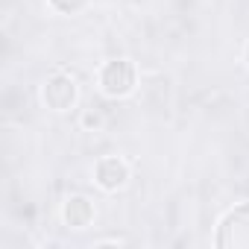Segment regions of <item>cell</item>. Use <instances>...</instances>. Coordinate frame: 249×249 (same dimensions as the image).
<instances>
[{
	"mask_svg": "<svg viewBox=\"0 0 249 249\" xmlns=\"http://www.w3.org/2000/svg\"><path fill=\"white\" fill-rule=\"evenodd\" d=\"M135 88V65L129 59H111L100 68V91L106 97H126Z\"/></svg>",
	"mask_w": 249,
	"mask_h": 249,
	"instance_id": "obj_1",
	"label": "cell"
},
{
	"mask_svg": "<svg viewBox=\"0 0 249 249\" xmlns=\"http://www.w3.org/2000/svg\"><path fill=\"white\" fill-rule=\"evenodd\" d=\"M217 246H246L249 249V202L231 208L220 220Z\"/></svg>",
	"mask_w": 249,
	"mask_h": 249,
	"instance_id": "obj_2",
	"label": "cell"
},
{
	"mask_svg": "<svg viewBox=\"0 0 249 249\" xmlns=\"http://www.w3.org/2000/svg\"><path fill=\"white\" fill-rule=\"evenodd\" d=\"M76 97H79V88H76V79L73 76H65V73H56L44 82L41 88V100L47 108L53 111H68L76 106Z\"/></svg>",
	"mask_w": 249,
	"mask_h": 249,
	"instance_id": "obj_3",
	"label": "cell"
},
{
	"mask_svg": "<svg viewBox=\"0 0 249 249\" xmlns=\"http://www.w3.org/2000/svg\"><path fill=\"white\" fill-rule=\"evenodd\" d=\"M94 182L103 188V191H120L123 185L129 182V164L123 161L120 156H103L97 159L94 164Z\"/></svg>",
	"mask_w": 249,
	"mask_h": 249,
	"instance_id": "obj_4",
	"label": "cell"
},
{
	"mask_svg": "<svg viewBox=\"0 0 249 249\" xmlns=\"http://www.w3.org/2000/svg\"><path fill=\"white\" fill-rule=\"evenodd\" d=\"M62 220L71 229H85L94 220V205L85 196H68L65 199V208H62Z\"/></svg>",
	"mask_w": 249,
	"mask_h": 249,
	"instance_id": "obj_5",
	"label": "cell"
},
{
	"mask_svg": "<svg viewBox=\"0 0 249 249\" xmlns=\"http://www.w3.org/2000/svg\"><path fill=\"white\" fill-rule=\"evenodd\" d=\"M50 6L62 15H76L88 6V0H50Z\"/></svg>",
	"mask_w": 249,
	"mask_h": 249,
	"instance_id": "obj_6",
	"label": "cell"
},
{
	"mask_svg": "<svg viewBox=\"0 0 249 249\" xmlns=\"http://www.w3.org/2000/svg\"><path fill=\"white\" fill-rule=\"evenodd\" d=\"M246 62H249V44H246Z\"/></svg>",
	"mask_w": 249,
	"mask_h": 249,
	"instance_id": "obj_7",
	"label": "cell"
}]
</instances>
